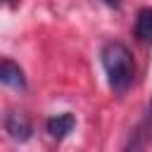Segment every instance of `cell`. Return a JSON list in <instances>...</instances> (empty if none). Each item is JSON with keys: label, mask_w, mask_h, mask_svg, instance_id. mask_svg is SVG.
Listing matches in <instances>:
<instances>
[{"label": "cell", "mask_w": 152, "mask_h": 152, "mask_svg": "<svg viewBox=\"0 0 152 152\" xmlns=\"http://www.w3.org/2000/svg\"><path fill=\"white\" fill-rule=\"evenodd\" d=\"M100 62L107 76V83L114 93H126L135 81V59L126 43L109 40L100 50Z\"/></svg>", "instance_id": "obj_1"}, {"label": "cell", "mask_w": 152, "mask_h": 152, "mask_svg": "<svg viewBox=\"0 0 152 152\" xmlns=\"http://www.w3.org/2000/svg\"><path fill=\"white\" fill-rule=\"evenodd\" d=\"M5 131L17 142H26L33 135V126H31L28 116L21 114V112H7V116H5Z\"/></svg>", "instance_id": "obj_2"}, {"label": "cell", "mask_w": 152, "mask_h": 152, "mask_svg": "<svg viewBox=\"0 0 152 152\" xmlns=\"http://www.w3.org/2000/svg\"><path fill=\"white\" fill-rule=\"evenodd\" d=\"M76 126V116L71 112H62V114H55L45 121V131L52 140H64Z\"/></svg>", "instance_id": "obj_3"}, {"label": "cell", "mask_w": 152, "mask_h": 152, "mask_svg": "<svg viewBox=\"0 0 152 152\" xmlns=\"http://www.w3.org/2000/svg\"><path fill=\"white\" fill-rule=\"evenodd\" d=\"M0 83L10 86V88H26V76H24V69L10 59V57H0Z\"/></svg>", "instance_id": "obj_4"}, {"label": "cell", "mask_w": 152, "mask_h": 152, "mask_svg": "<svg viewBox=\"0 0 152 152\" xmlns=\"http://www.w3.org/2000/svg\"><path fill=\"white\" fill-rule=\"evenodd\" d=\"M133 33L140 43H152V7H140L138 10Z\"/></svg>", "instance_id": "obj_5"}, {"label": "cell", "mask_w": 152, "mask_h": 152, "mask_svg": "<svg viewBox=\"0 0 152 152\" xmlns=\"http://www.w3.org/2000/svg\"><path fill=\"white\" fill-rule=\"evenodd\" d=\"M147 126H150V131H152V97H150V102H147Z\"/></svg>", "instance_id": "obj_6"}, {"label": "cell", "mask_w": 152, "mask_h": 152, "mask_svg": "<svg viewBox=\"0 0 152 152\" xmlns=\"http://www.w3.org/2000/svg\"><path fill=\"white\" fill-rule=\"evenodd\" d=\"M102 2H104V5H109V7H116L121 0H102Z\"/></svg>", "instance_id": "obj_7"}]
</instances>
